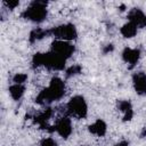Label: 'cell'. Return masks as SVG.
<instances>
[{"mask_svg":"<svg viewBox=\"0 0 146 146\" xmlns=\"http://www.w3.org/2000/svg\"><path fill=\"white\" fill-rule=\"evenodd\" d=\"M65 94V83L59 78H54L50 81V84L43 89L36 97V103L46 105L52 103L54 100L60 99Z\"/></svg>","mask_w":146,"mask_h":146,"instance_id":"obj_1","label":"cell"},{"mask_svg":"<svg viewBox=\"0 0 146 146\" xmlns=\"http://www.w3.org/2000/svg\"><path fill=\"white\" fill-rule=\"evenodd\" d=\"M32 63L34 66H44L48 70L62 71L65 67L66 59H64L56 52L50 51L47 54H35L32 58Z\"/></svg>","mask_w":146,"mask_h":146,"instance_id":"obj_2","label":"cell"},{"mask_svg":"<svg viewBox=\"0 0 146 146\" xmlns=\"http://www.w3.org/2000/svg\"><path fill=\"white\" fill-rule=\"evenodd\" d=\"M51 51L56 52L64 59L70 58L74 52V46L68 41L63 40H55L51 43Z\"/></svg>","mask_w":146,"mask_h":146,"instance_id":"obj_6","label":"cell"},{"mask_svg":"<svg viewBox=\"0 0 146 146\" xmlns=\"http://www.w3.org/2000/svg\"><path fill=\"white\" fill-rule=\"evenodd\" d=\"M132 83L135 91L140 96H146V74L144 72H137L132 75Z\"/></svg>","mask_w":146,"mask_h":146,"instance_id":"obj_9","label":"cell"},{"mask_svg":"<svg viewBox=\"0 0 146 146\" xmlns=\"http://www.w3.org/2000/svg\"><path fill=\"white\" fill-rule=\"evenodd\" d=\"M24 91H25V87L23 84L14 83L13 86L9 87V94L14 100H19L24 95Z\"/></svg>","mask_w":146,"mask_h":146,"instance_id":"obj_13","label":"cell"},{"mask_svg":"<svg viewBox=\"0 0 146 146\" xmlns=\"http://www.w3.org/2000/svg\"><path fill=\"white\" fill-rule=\"evenodd\" d=\"M50 34L49 30H43V29H34L31 33H30V41L31 42H35L38 40H41L42 38L47 36Z\"/></svg>","mask_w":146,"mask_h":146,"instance_id":"obj_16","label":"cell"},{"mask_svg":"<svg viewBox=\"0 0 146 146\" xmlns=\"http://www.w3.org/2000/svg\"><path fill=\"white\" fill-rule=\"evenodd\" d=\"M67 112L70 115L76 117V119H84L88 113V106L82 96H74L70 99V102L66 105Z\"/></svg>","mask_w":146,"mask_h":146,"instance_id":"obj_4","label":"cell"},{"mask_svg":"<svg viewBox=\"0 0 146 146\" xmlns=\"http://www.w3.org/2000/svg\"><path fill=\"white\" fill-rule=\"evenodd\" d=\"M128 19L137 29L146 27V15L139 8H132L128 13Z\"/></svg>","mask_w":146,"mask_h":146,"instance_id":"obj_7","label":"cell"},{"mask_svg":"<svg viewBox=\"0 0 146 146\" xmlns=\"http://www.w3.org/2000/svg\"><path fill=\"white\" fill-rule=\"evenodd\" d=\"M50 31V34L56 38V40H63V41H72L76 39L78 32L73 24H62L58 25Z\"/></svg>","mask_w":146,"mask_h":146,"instance_id":"obj_5","label":"cell"},{"mask_svg":"<svg viewBox=\"0 0 146 146\" xmlns=\"http://www.w3.org/2000/svg\"><path fill=\"white\" fill-rule=\"evenodd\" d=\"M26 80H27V75L24 74V73H16L13 78V81L17 84H23Z\"/></svg>","mask_w":146,"mask_h":146,"instance_id":"obj_18","label":"cell"},{"mask_svg":"<svg viewBox=\"0 0 146 146\" xmlns=\"http://www.w3.org/2000/svg\"><path fill=\"white\" fill-rule=\"evenodd\" d=\"M3 5L9 9H14L19 5V1H3Z\"/></svg>","mask_w":146,"mask_h":146,"instance_id":"obj_20","label":"cell"},{"mask_svg":"<svg viewBox=\"0 0 146 146\" xmlns=\"http://www.w3.org/2000/svg\"><path fill=\"white\" fill-rule=\"evenodd\" d=\"M54 130H56L57 133H58L62 138H67V137L72 133V123H71V120H70L67 116L60 117V119L56 122Z\"/></svg>","mask_w":146,"mask_h":146,"instance_id":"obj_8","label":"cell"},{"mask_svg":"<svg viewBox=\"0 0 146 146\" xmlns=\"http://www.w3.org/2000/svg\"><path fill=\"white\" fill-rule=\"evenodd\" d=\"M120 32L124 38H128V39L129 38H133L137 34V27L132 23L128 22L124 25H122V27L120 29Z\"/></svg>","mask_w":146,"mask_h":146,"instance_id":"obj_14","label":"cell"},{"mask_svg":"<svg viewBox=\"0 0 146 146\" xmlns=\"http://www.w3.org/2000/svg\"><path fill=\"white\" fill-rule=\"evenodd\" d=\"M40 146H58L57 145V141L52 138H44L41 140L40 143Z\"/></svg>","mask_w":146,"mask_h":146,"instance_id":"obj_19","label":"cell"},{"mask_svg":"<svg viewBox=\"0 0 146 146\" xmlns=\"http://www.w3.org/2000/svg\"><path fill=\"white\" fill-rule=\"evenodd\" d=\"M115 146H129V143H128V141H120V143H117Z\"/></svg>","mask_w":146,"mask_h":146,"instance_id":"obj_22","label":"cell"},{"mask_svg":"<svg viewBox=\"0 0 146 146\" xmlns=\"http://www.w3.org/2000/svg\"><path fill=\"white\" fill-rule=\"evenodd\" d=\"M112 50H113V44H107L105 47V49H104V54H107V52H110Z\"/></svg>","mask_w":146,"mask_h":146,"instance_id":"obj_21","label":"cell"},{"mask_svg":"<svg viewBox=\"0 0 146 146\" xmlns=\"http://www.w3.org/2000/svg\"><path fill=\"white\" fill-rule=\"evenodd\" d=\"M51 114H52V110L51 108H46L44 112H42L40 115H38L35 117V122H38L42 129H46L48 127L47 125V122L51 117Z\"/></svg>","mask_w":146,"mask_h":146,"instance_id":"obj_15","label":"cell"},{"mask_svg":"<svg viewBox=\"0 0 146 146\" xmlns=\"http://www.w3.org/2000/svg\"><path fill=\"white\" fill-rule=\"evenodd\" d=\"M117 108L122 113V119L123 121H130L133 116V110L132 105L129 100H120L117 103Z\"/></svg>","mask_w":146,"mask_h":146,"instance_id":"obj_11","label":"cell"},{"mask_svg":"<svg viewBox=\"0 0 146 146\" xmlns=\"http://www.w3.org/2000/svg\"><path fill=\"white\" fill-rule=\"evenodd\" d=\"M122 58L127 64L130 65V67H132L138 63L140 58V50L132 48H124L122 51Z\"/></svg>","mask_w":146,"mask_h":146,"instance_id":"obj_10","label":"cell"},{"mask_svg":"<svg viewBox=\"0 0 146 146\" xmlns=\"http://www.w3.org/2000/svg\"><path fill=\"white\" fill-rule=\"evenodd\" d=\"M48 15L47 11V2L46 1H33L30 3V6L23 11L22 16L31 21L33 23H41L46 19Z\"/></svg>","mask_w":146,"mask_h":146,"instance_id":"obj_3","label":"cell"},{"mask_svg":"<svg viewBox=\"0 0 146 146\" xmlns=\"http://www.w3.org/2000/svg\"><path fill=\"white\" fill-rule=\"evenodd\" d=\"M106 130H107L106 123L103 120H100V119L97 120V121H95L92 124L89 125V131L92 135H96L98 137H103L106 133Z\"/></svg>","mask_w":146,"mask_h":146,"instance_id":"obj_12","label":"cell"},{"mask_svg":"<svg viewBox=\"0 0 146 146\" xmlns=\"http://www.w3.org/2000/svg\"><path fill=\"white\" fill-rule=\"evenodd\" d=\"M80 73H81V66L80 65H72L66 70L65 75H66V78H72V76L78 75Z\"/></svg>","mask_w":146,"mask_h":146,"instance_id":"obj_17","label":"cell"}]
</instances>
